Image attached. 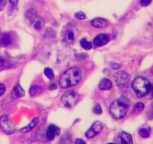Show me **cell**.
<instances>
[{"mask_svg": "<svg viewBox=\"0 0 153 144\" xmlns=\"http://www.w3.org/2000/svg\"><path fill=\"white\" fill-rule=\"evenodd\" d=\"M67 38L69 41H73L74 40V33L72 31H69L67 34Z\"/></svg>", "mask_w": 153, "mask_h": 144, "instance_id": "obj_25", "label": "cell"}, {"mask_svg": "<svg viewBox=\"0 0 153 144\" xmlns=\"http://www.w3.org/2000/svg\"><path fill=\"white\" fill-rule=\"evenodd\" d=\"M129 107V101L126 98L121 97L114 100L110 105L109 110L115 118H122L126 115Z\"/></svg>", "mask_w": 153, "mask_h": 144, "instance_id": "obj_2", "label": "cell"}, {"mask_svg": "<svg viewBox=\"0 0 153 144\" xmlns=\"http://www.w3.org/2000/svg\"><path fill=\"white\" fill-rule=\"evenodd\" d=\"M44 73H45V75H46L49 80H53L54 77H55V75H54L53 71H52V69L49 68H45Z\"/></svg>", "mask_w": 153, "mask_h": 144, "instance_id": "obj_22", "label": "cell"}, {"mask_svg": "<svg viewBox=\"0 0 153 144\" xmlns=\"http://www.w3.org/2000/svg\"><path fill=\"white\" fill-rule=\"evenodd\" d=\"M6 4V0H0V10L4 8V5Z\"/></svg>", "mask_w": 153, "mask_h": 144, "instance_id": "obj_29", "label": "cell"}, {"mask_svg": "<svg viewBox=\"0 0 153 144\" xmlns=\"http://www.w3.org/2000/svg\"><path fill=\"white\" fill-rule=\"evenodd\" d=\"M144 108V104H143L142 102H138L137 104H136L135 106L134 107V112L135 113H138V112H141L142 110Z\"/></svg>", "mask_w": 153, "mask_h": 144, "instance_id": "obj_21", "label": "cell"}, {"mask_svg": "<svg viewBox=\"0 0 153 144\" xmlns=\"http://www.w3.org/2000/svg\"><path fill=\"white\" fill-rule=\"evenodd\" d=\"M75 144H87V142L82 139H77L75 141Z\"/></svg>", "mask_w": 153, "mask_h": 144, "instance_id": "obj_28", "label": "cell"}, {"mask_svg": "<svg viewBox=\"0 0 153 144\" xmlns=\"http://www.w3.org/2000/svg\"><path fill=\"white\" fill-rule=\"evenodd\" d=\"M60 130L58 127L55 124H50L48 127L47 131H46V136L49 140H53L56 135H59Z\"/></svg>", "mask_w": 153, "mask_h": 144, "instance_id": "obj_9", "label": "cell"}, {"mask_svg": "<svg viewBox=\"0 0 153 144\" xmlns=\"http://www.w3.org/2000/svg\"><path fill=\"white\" fill-rule=\"evenodd\" d=\"M56 88H57V86L55 83H52L50 85V86H49V88H50L51 90H54V89H55Z\"/></svg>", "mask_w": 153, "mask_h": 144, "instance_id": "obj_31", "label": "cell"}, {"mask_svg": "<svg viewBox=\"0 0 153 144\" xmlns=\"http://www.w3.org/2000/svg\"><path fill=\"white\" fill-rule=\"evenodd\" d=\"M12 42V38L10 36V34L8 33H4L1 36V38H0V43L2 46H7L11 44Z\"/></svg>", "mask_w": 153, "mask_h": 144, "instance_id": "obj_15", "label": "cell"}, {"mask_svg": "<svg viewBox=\"0 0 153 144\" xmlns=\"http://www.w3.org/2000/svg\"><path fill=\"white\" fill-rule=\"evenodd\" d=\"M108 144H116V143H114V142H109V143Z\"/></svg>", "mask_w": 153, "mask_h": 144, "instance_id": "obj_33", "label": "cell"}, {"mask_svg": "<svg viewBox=\"0 0 153 144\" xmlns=\"http://www.w3.org/2000/svg\"><path fill=\"white\" fill-rule=\"evenodd\" d=\"M80 44H81V46H82V48H84L85 50H91L93 46L92 43L90 41H88V40H87L86 39H85V38L81 40Z\"/></svg>", "mask_w": 153, "mask_h": 144, "instance_id": "obj_19", "label": "cell"}, {"mask_svg": "<svg viewBox=\"0 0 153 144\" xmlns=\"http://www.w3.org/2000/svg\"><path fill=\"white\" fill-rule=\"evenodd\" d=\"M115 80H116L117 85L121 88H126L128 87L129 83L130 76L125 71H118L114 74Z\"/></svg>", "mask_w": 153, "mask_h": 144, "instance_id": "obj_6", "label": "cell"}, {"mask_svg": "<svg viewBox=\"0 0 153 144\" xmlns=\"http://www.w3.org/2000/svg\"><path fill=\"white\" fill-rule=\"evenodd\" d=\"M139 134L143 138H148L150 136V132L148 130L147 128H143L140 129L139 130Z\"/></svg>", "mask_w": 153, "mask_h": 144, "instance_id": "obj_20", "label": "cell"}, {"mask_svg": "<svg viewBox=\"0 0 153 144\" xmlns=\"http://www.w3.org/2000/svg\"><path fill=\"white\" fill-rule=\"evenodd\" d=\"M91 25L95 28H105L108 25V22L104 18H95L91 21Z\"/></svg>", "mask_w": 153, "mask_h": 144, "instance_id": "obj_11", "label": "cell"}, {"mask_svg": "<svg viewBox=\"0 0 153 144\" xmlns=\"http://www.w3.org/2000/svg\"><path fill=\"white\" fill-rule=\"evenodd\" d=\"M132 88L138 98H142L149 94L152 88L149 81L143 76H137L132 82Z\"/></svg>", "mask_w": 153, "mask_h": 144, "instance_id": "obj_3", "label": "cell"}, {"mask_svg": "<svg viewBox=\"0 0 153 144\" xmlns=\"http://www.w3.org/2000/svg\"><path fill=\"white\" fill-rule=\"evenodd\" d=\"M82 79V71L77 67L67 69L62 74L59 80V86L63 88L74 86L80 82Z\"/></svg>", "mask_w": 153, "mask_h": 144, "instance_id": "obj_1", "label": "cell"}, {"mask_svg": "<svg viewBox=\"0 0 153 144\" xmlns=\"http://www.w3.org/2000/svg\"><path fill=\"white\" fill-rule=\"evenodd\" d=\"M25 95V91L19 84H16L13 88L11 92V98L13 99H17Z\"/></svg>", "mask_w": 153, "mask_h": 144, "instance_id": "obj_10", "label": "cell"}, {"mask_svg": "<svg viewBox=\"0 0 153 144\" xmlns=\"http://www.w3.org/2000/svg\"><path fill=\"white\" fill-rule=\"evenodd\" d=\"M4 58H3L2 57H1V56H0V68H1V66L4 65Z\"/></svg>", "mask_w": 153, "mask_h": 144, "instance_id": "obj_30", "label": "cell"}, {"mask_svg": "<svg viewBox=\"0 0 153 144\" xmlns=\"http://www.w3.org/2000/svg\"><path fill=\"white\" fill-rule=\"evenodd\" d=\"M42 92H43V89H42V88L40 86L34 85L30 88L29 94L31 97H35V96H37L41 94Z\"/></svg>", "mask_w": 153, "mask_h": 144, "instance_id": "obj_16", "label": "cell"}, {"mask_svg": "<svg viewBox=\"0 0 153 144\" xmlns=\"http://www.w3.org/2000/svg\"><path fill=\"white\" fill-rule=\"evenodd\" d=\"M103 124L101 122L97 121L92 124L91 128L86 132L85 136L88 138H94L102 130Z\"/></svg>", "mask_w": 153, "mask_h": 144, "instance_id": "obj_7", "label": "cell"}, {"mask_svg": "<svg viewBox=\"0 0 153 144\" xmlns=\"http://www.w3.org/2000/svg\"><path fill=\"white\" fill-rule=\"evenodd\" d=\"M79 100V95L78 93L76 92L73 91H68L67 92L64 93L63 94L62 98H61V101L64 104V106H67V107H73L78 101Z\"/></svg>", "mask_w": 153, "mask_h": 144, "instance_id": "obj_4", "label": "cell"}, {"mask_svg": "<svg viewBox=\"0 0 153 144\" xmlns=\"http://www.w3.org/2000/svg\"><path fill=\"white\" fill-rule=\"evenodd\" d=\"M94 112H95L96 114H101L102 112V108H101V106H100V104H97L95 106H94Z\"/></svg>", "mask_w": 153, "mask_h": 144, "instance_id": "obj_24", "label": "cell"}, {"mask_svg": "<svg viewBox=\"0 0 153 144\" xmlns=\"http://www.w3.org/2000/svg\"><path fill=\"white\" fill-rule=\"evenodd\" d=\"M37 16V12H36V10H34V9H30V10H27L26 13H25V18H26L30 22H34V20L36 19Z\"/></svg>", "mask_w": 153, "mask_h": 144, "instance_id": "obj_17", "label": "cell"}, {"mask_svg": "<svg viewBox=\"0 0 153 144\" xmlns=\"http://www.w3.org/2000/svg\"><path fill=\"white\" fill-rule=\"evenodd\" d=\"M33 23H34V28L37 31H40V29H42L43 26H44V20H43V19L42 17L37 16L36 19L34 20V22H33Z\"/></svg>", "mask_w": 153, "mask_h": 144, "instance_id": "obj_18", "label": "cell"}, {"mask_svg": "<svg viewBox=\"0 0 153 144\" xmlns=\"http://www.w3.org/2000/svg\"><path fill=\"white\" fill-rule=\"evenodd\" d=\"M38 122H39V118H34V119H33L32 121L30 122L29 124H28V125L25 126V127L21 128L20 131L22 132V133H27V132H29L30 130H33V129H34V128L37 126Z\"/></svg>", "mask_w": 153, "mask_h": 144, "instance_id": "obj_14", "label": "cell"}, {"mask_svg": "<svg viewBox=\"0 0 153 144\" xmlns=\"http://www.w3.org/2000/svg\"><path fill=\"white\" fill-rule=\"evenodd\" d=\"M5 91H6L5 86L2 83H0V97L4 94Z\"/></svg>", "mask_w": 153, "mask_h": 144, "instance_id": "obj_27", "label": "cell"}, {"mask_svg": "<svg viewBox=\"0 0 153 144\" xmlns=\"http://www.w3.org/2000/svg\"><path fill=\"white\" fill-rule=\"evenodd\" d=\"M120 141L122 144H133V140L131 136L127 132L123 131L120 134Z\"/></svg>", "mask_w": 153, "mask_h": 144, "instance_id": "obj_12", "label": "cell"}, {"mask_svg": "<svg viewBox=\"0 0 153 144\" xmlns=\"http://www.w3.org/2000/svg\"><path fill=\"white\" fill-rule=\"evenodd\" d=\"M99 88L101 90H108L112 88V82L107 78H104L100 81Z\"/></svg>", "mask_w": 153, "mask_h": 144, "instance_id": "obj_13", "label": "cell"}, {"mask_svg": "<svg viewBox=\"0 0 153 144\" xmlns=\"http://www.w3.org/2000/svg\"><path fill=\"white\" fill-rule=\"evenodd\" d=\"M109 40H110V38L108 34H100L94 38V43L97 46H101L108 43Z\"/></svg>", "mask_w": 153, "mask_h": 144, "instance_id": "obj_8", "label": "cell"}, {"mask_svg": "<svg viewBox=\"0 0 153 144\" xmlns=\"http://www.w3.org/2000/svg\"><path fill=\"white\" fill-rule=\"evenodd\" d=\"M152 89H153V86H152Z\"/></svg>", "mask_w": 153, "mask_h": 144, "instance_id": "obj_34", "label": "cell"}, {"mask_svg": "<svg viewBox=\"0 0 153 144\" xmlns=\"http://www.w3.org/2000/svg\"><path fill=\"white\" fill-rule=\"evenodd\" d=\"M75 17L78 20H85V18H86V15H85V13H83V12L79 11L75 14Z\"/></svg>", "mask_w": 153, "mask_h": 144, "instance_id": "obj_23", "label": "cell"}, {"mask_svg": "<svg viewBox=\"0 0 153 144\" xmlns=\"http://www.w3.org/2000/svg\"><path fill=\"white\" fill-rule=\"evenodd\" d=\"M0 128L7 134H11L15 131L14 124L7 116L0 117Z\"/></svg>", "mask_w": 153, "mask_h": 144, "instance_id": "obj_5", "label": "cell"}, {"mask_svg": "<svg viewBox=\"0 0 153 144\" xmlns=\"http://www.w3.org/2000/svg\"><path fill=\"white\" fill-rule=\"evenodd\" d=\"M9 1H10V2L13 5H16L18 3V0H9Z\"/></svg>", "mask_w": 153, "mask_h": 144, "instance_id": "obj_32", "label": "cell"}, {"mask_svg": "<svg viewBox=\"0 0 153 144\" xmlns=\"http://www.w3.org/2000/svg\"><path fill=\"white\" fill-rule=\"evenodd\" d=\"M152 0H140V4L143 7H146L152 2Z\"/></svg>", "mask_w": 153, "mask_h": 144, "instance_id": "obj_26", "label": "cell"}]
</instances>
